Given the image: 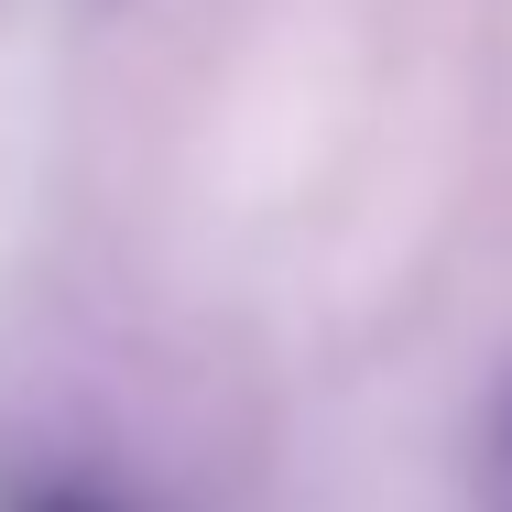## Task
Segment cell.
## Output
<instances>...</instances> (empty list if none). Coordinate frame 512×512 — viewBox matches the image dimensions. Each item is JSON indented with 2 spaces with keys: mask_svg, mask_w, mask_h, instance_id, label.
I'll use <instances>...</instances> for the list:
<instances>
[{
  "mask_svg": "<svg viewBox=\"0 0 512 512\" xmlns=\"http://www.w3.org/2000/svg\"><path fill=\"white\" fill-rule=\"evenodd\" d=\"M0 512H120V491H99V480H77V469H55V480H22Z\"/></svg>",
  "mask_w": 512,
  "mask_h": 512,
  "instance_id": "6da1fadb",
  "label": "cell"
},
{
  "mask_svg": "<svg viewBox=\"0 0 512 512\" xmlns=\"http://www.w3.org/2000/svg\"><path fill=\"white\" fill-rule=\"evenodd\" d=\"M502 512H512V414H502Z\"/></svg>",
  "mask_w": 512,
  "mask_h": 512,
  "instance_id": "7a4b0ae2",
  "label": "cell"
}]
</instances>
